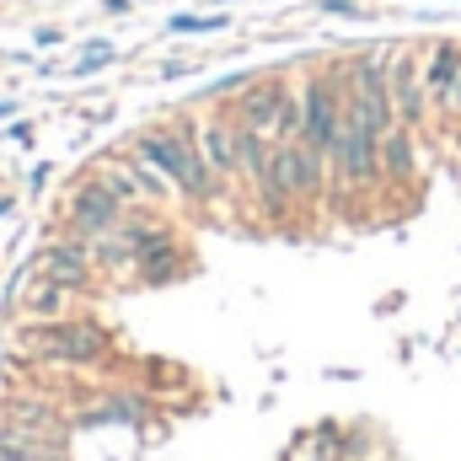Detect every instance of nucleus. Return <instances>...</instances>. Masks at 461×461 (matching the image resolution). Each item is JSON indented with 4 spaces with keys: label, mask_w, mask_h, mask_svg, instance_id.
I'll use <instances>...</instances> for the list:
<instances>
[{
    "label": "nucleus",
    "mask_w": 461,
    "mask_h": 461,
    "mask_svg": "<svg viewBox=\"0 0 461 461\" xmlns=\"http://www.w3.org/2000/svg\"><path fill=\"white\" fill-rule=\"evenodd\" d=\"M140 161L156 167L161 177H172L194 199H210L215 194V172H210L204 150L188 140V129H150V134H140Z\"/></svg>",
    "instance_id": "1"
},
{
    "label": "nucleus",
    "mask_w": 461,
    "mask_h": 461,
    "mask_svg": "<svg viewBox=\"0 0 461 461\" xmlns=\"http://www.w3.org/2000/svg\"><path fill=\"white\" fill-rule=\"evenodd\" d=\"M27 354H43L54 365H97L108 354V333L97 322H43L22 333Z\"/></svg>",
    "instance_id": "2"
},
{
    "label": "nucleus",
    "mask_w": 461,
    "mask_h": 461,
    "mask_svg": "<svg viewBox=\"0 0 461 461\" xmlns=\"http://www.w3.org/2000/svg\"><path fill=\"white\" fill-rule=\"evenodd\" d=\"M301 134L322 150V156H333V145H339V129H344V76L339 70H328V76H312L306 86H301Z\"/></svg>",
    "instance_id": "3"
},
{
    "label": "nucleus",
    "mask_w": 461,
    "mask_h": 461,
    "mask_svg": "<svg viewBox=\"0 0 461 461\" xmlns=\"http://www.w3.org/2000/svg\"><path fill=\"white\" fill-rule=\"evenodd\" d=\"M328 167H333V177H339L344 188H370V183H381V134L344 113V129H339V145H333Z\"/></svg>",
    "instance_id": "4"
},
{
    "label": "nucleus",
    "mask_w": 461,
    "mask_h": 461,
    "mask_svg": "<svg viewBox=\"0 0 461 461\" xmlns=\"http://www.w3.org/2000/svg\"><path fill=\"white\" fill-rule=\"evenodd\" d=\"M386 76H392V108H397V123L419 129V123L429 118V86H424V59H419L413 49H392V65H386Z\"/></svg>",
    "instance_id": "5"
},
{
    "label": "nucleus",
    "mask_w": 461,
    "mask_h": 461,
    "mask_svg": "<svg viewBox=\"0 0 461 461\" xmlns=\"http://www.w3.org/2000/svg\"><path fill=\"white\" fill-rule=\"evenodd\" d=\"M424 86H429V113L456 118V108H461V43L456 38H440L424 54Z\"/></svg>",
    "instance_id": "6"
},
{
    "label": "nucleus",
    "mask_w": 461,
    "mask_h": 461,
    "mask_svg": "<svg viewBox=\"0 0 461 461\" xmlns=\"http://www.w3.org/2000/svg\"><path fill=\"white\" fill-rule=\"evenodd\" d=\"M285 108H290V92H285V81H252V86H247V97L236 103V123H247V129H258V134L279 140Z\"/></svg>",
    "instance_id": "7"
},
{
    "label": "nucleus",
    "mask_w": 461,
    "mask_h": 461,
    "mask_svg": "<svg viewBox=\"0 0 461 461\" xmlns=\"http://www.w3.org/2000/svg\"><path fill=\"white\" fill-rule=\"evenodd\" d=\"M118 204H123V199H118L108 183H86V188L70 199V221L86 230V236H103V230L118 226Z\"/></svg>",
    "instance_id": "8"
},
{
    "label": "nucleus",
    "mask_w": 461,
    "mask_h": 461,
    "mask_svg": "<svg viewBox=\"0 0 461 461\" xmlns=\"http://www.w3.org/2000/svg\"><path fill=\"white\" fill-rule=\"evenodd\" d=\"M38 274H49V279L65 285V290H81V285L92 279V252H86V241H59V247H49V252L38 258Z\"/></svg>",
    "instance_id": "9"
},
{
    "label": "nucleus",
    "mask_w": 461,
    "mask_h": 461,
    "mask_svg": "<svg viewBox=\"0 0 461 461\" xmlns=\"http://www.w3.org/2000/svg\"><path fill=\"white\" fill-rule=\"evenodd\" d=\"M413 129L408 123H397V129H386L381 134V177H392V183H408L413 177Z\"/></svg>",
    "instance_id": "10"
},
{
    "label": "nucleus",
    "mask_w": 461,
    "mask_h": 461,
    "mask_svg": "<svg viewBox=\"0 0 461 461\" xmlns=\"http://www.w3.org/2000/svg\"><path fill=\"white\" fill-rule=\"evenodd\" d=\"M199 150H204L210 172H236V123H210Z\"/></svg>",
    "instance_id": "11"
},
{
    "label": "nucleus",
    "mask_w": 461,
    "mask_h": 461,
    "mask_svg": "<svg viewBox=\"0 0 461 461\" xmlns=\"http://www.w3.org/2000/svg\"><path fill=\"white\" fill-rule=\"evenodd\" d=\"M65 295H70L65 285H54L49 274H38V285H27V290H22V312H27V317H59Z\"/></svg>",
    "instance_id": "12"
},
{
    "label": "nucleus",
    "mask_w": 461,
    "mask_h": 461,
    "mask_svg": "<svg viewBox=\"0 0 461 461\" xmlns=\"http://www.w3.org/2000/svg\"><path fill=\"white\" fill-rule=\"evenodd\" d=\"M226 27V16L221 11H210V16H172L167 22V32H177V38H194V32H221Z\"/></svg>",
    "instance_id": "13"
},
{
    "label": "nucleus",
    "mask_w": 461,
    "mask_h": 461,
    "mask_svg": "<svg viewBox=\"0 0 461 461\" xmlns=\"http://www.w3.org/2000/svg\"><path fill=\"white\" fill-rule=\"evenodd\" d=\"M108 59H113V49H108V43H86V54H76V65H70V76H97Z\"/></svg>",
    "instance_id": "14"
},
{
    "label": "nucleus",
    "mask_w": 461,
    "mask_h": 461,
    "mask_svg": "<svg viewBox=\"0 0 461 461\" xmlns=\"http://www.w3.org/2000/svg\"><path fill=\"white\" fill-rule=\"evenodd\" d=\"M322 11H339V16H359V5H354V0H322Z\"/></svg>",
    "instance_id": "15"
},
{
    "label": "nucleus",
    "mask_w": 461,
    "mask_h": 461,
    "mask_svg": "<svg viewBox=\"0 0 461 461\" xmlns=\"http://www.w3.org/2000/svg\"><path fill=\"white\" fill-rule=\"evenodd\" d=\"M456 123H461V108H456Z\"/></svg>",
    "instance_id": "16"
}]
</instances>
